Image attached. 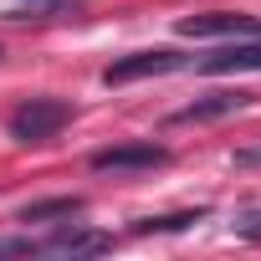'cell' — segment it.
I'll return each instance as SVG.
<instances>
[{
	"label": "cell",
	"instance_id": "obj_1",
	"mask_svg": "<svg viewBox=\"0 0 261 261\" xmlns=\"http://www.w3.org/2000/svg\"><path fill=\"white\" fill-rule=\"evenodd\" d=\"M67 123H72V108H67L62 97H31V102H21V108L11 113V134H16L21 144H46V139L62 134Z\"/></svg>",
	"mask_w": 261,
	"mask_h": 261
},
{
	"label": "cell",
	"instance_id": "obj_2",
	"mask_svg": "<svg viewBox=\"0 0 261 261\" xmlns=\"http://www.w3.org/2000/svg\"><path fill=\"white\" fill-rule=\"evenodd\" d=\"M179 67H190V57H179V51H134V57L113 62V67L102 72V82H108V87H123V82H139V77L179 72Z\"/></svg>",
	"mask_w": 261,
	"mask_h": 261
},
{
	"label": "cell",
	"instance_id": "obj_3",
	"mask_svg": "<svg viewBox=\"0 0 261 261\" xmlns=\"http://www.w3.org/2000/svg\"><path fill=\"white\" fill-rule=\"evenodd\" d=\"M159 164H169V149H159V144H118V149L92 154L97 174H139V169H159Z\"/></svg>",
	"mask_w": 261,
	"mask_h": 261
},
{
	"label": "cell",
	"instance_id": "obj_4",
	"mask_svg": "<svg viewBox=\"0 0 261 261\" xmlns=\"http://www.w3.org/2000/svg\"><path fill=\"white\" fill-rule=\"evenodd\" d=\"M102 251H113V236H102V230H57V236H46V241H26V256H102Z\"/></svg>",
	"mask_w": 261,
	"mask_h": 261
},
{
	"label": "cell",
	"instance_id": "obj_5",
	"mask_svg": "<svg viewBox=\"0 0 261 261\" xmlns=\"http://www.w3.org/2000/svg\"><path fill=\"white\" fill-rule=\"evenodd\" d=\"M179 36H195V41H205V36H261V21L256 16H241V11H210V16H185L179 21Z\"/></svg>",
	"mask_w": 261,
	"mask_h": 261
},
{
	"label": "cell",
	"instance_id": "obj_6",
	"mask_svg": "<svg viewBox=\"0 0 261 261\" xmlns=\"http://www.w3.org/2000/svg\"><path fill=\"white\" fill-rule=\"evenodd\" d=\"M200 72H261V36H251V41H236V46H225V51H215V57H205L200 62Z\"/></svg>",
	"mask_w": 261,
	"mask_h": 261
},
{
	"label": "cell",
	"instance_id": "obj_7",
	"mask_svg": "<svg viewBox=\"0 0 261 261\" xmlns=\"http://www.w3.org/2000/svg\"><path fill=\"white\" fill-rule=\"evenodd\" d=\"M251 97L246 92H210V97H195L190 108L174 113V123H210V118H225V113H241Z\"/></svg>",
	"mask_w": 261,
	"mask_h": 261
},
{
	"label": "cell",
	"instance_id": "obj_8",
	"mask_svg": "<svg viewBox=\"0 0 261 261\" xmlns=\"http://www.w3.org/2000/svg\"><path fill=\"white\" fill-rule=\"evenodd\" d=\"M72 215H82V200H77V195L36 200V205H26V210H21V220H72Z\"/></svg>",
	"mask_w": 261,
	"mask_h": 261
},
{
	"label": "cell",
	"instance_id": "obj_9",
	"mask_svg": "<svg viewBox=\"0 0 261 261\" xmlns=\"http://www.w3.org/2000/svg\"><path fill=\"white\" fill-rule=\"evenodd\" d=\"M190 220H200V210H185V215H159V220H139V230H185Z\"/></svg>",
	"mask_w": 261,
	"mask_h": 261
},
{
	"label": "cell",
	"instance_id": "obj_10",
	"mask_svg": "<svg viewBox=\"0 0 261 261\" xmlns=\"http://www.w3.org/2000/svg\"><path fill=\"white\" fill-rule=\"evenodd\" d=\"M236 164H241V169H256V164H261V149H241Z\"/></svg>",
	"mask_w": 261,
	"mask_h": 261
}]
</instances>
